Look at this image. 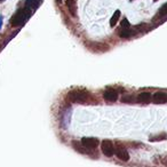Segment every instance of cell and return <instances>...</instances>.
<instances>
[{
  "instance_id": "cell-1",
  "label": "cell",
  "mask_w": 167,
  "mask_h": 167,
  "mask_svg": "<svg viewBox=\"0 0 167 167\" xmlns=\"http://www.w3.org/2000/svg\"><path fill=\"white\" fill-rule=\"evenodd\" d=\"M68 98L75 103H86L89 100V94L86 91H71L68 94Z\"/></svg>"
},
{
  "instance_id": "cell-2",
  "label": "cell",
  "mask_w": 167,
  "mask_h": 167,
  "mask_svg": "<svg viewBox=\"0 0 167 167\" xmlns=\"http://www.w3.org/2000/svg\"><path fill=\"white\" fill-rule=\"evenodd\" d=\"M28 10L29 9H20L18 12H16L15 15L10 20V24L13 27H18V25L23 24L29 18V16H30V13Z\"/></svg>"
},
{
  "instance_id": "cell-3",
  "label": "cell",
  "mask_w": 167,
  "mask_h": 167,
  "mask_svg": "<svg viewBox=\"0 0 167 167\" xmlns=\"http://www.w3.org/2000/svg\"><path fill=\"white\" fill-rule=\"evenodd\" d=\"M101 150H102V152H103V154L106 156V157H112L114 154V148L111 141H108V140L103 141L101 144Z\"/></svg>"
},
{
  "instance_id": "cell-4",
  "label": "cell",
  "mask_w": 167,
  "mask_h": 167,
  "mask_svg": "<svg viewBox=\"0 0 167 167\" xmlns=\"http://www.w3.org/2000/svg\"><path fill=\"white\" fill-rule=\"evenodd\" d=\"M81 143L86 149L95 150L98 145V141L93 137H84V139H81Z\"/></svg>"
},
{
  "instance_id": "cell-5",
  "label": "cell",
  "mask_w": 167,
  "mask_h": 167,
  "mask_svg": "<svg viewBox=\"0 0 167 167\" xmlns=\"http://www.w3.org/2000/svg\"><path fill=\"white\" fill-rule=\"evenodd\" d=\"M103 97L108 102H116L118 100V93L114 89H106V92L103 93Z\"/></svg>"
},
{
  "instance_id": "cell-6",
  "label": "cell",
  "mask_w": 167,
  "mask_h": 167,
  "mask_svg": "<svg viewBox=\"0 0 167 167\" xmlns=\"http://www.w3.org/2000/svg\"><path fill=\"white\" fill-rule=\"evenodd\" d=\"M116 156L118 157V159L123 160V161H128L129 160V154L127 152V150H125L124 148H119L116 151Z\"/></svg>"
},
{
  "instance_id": "cell-7",
  "label": "cell",
  "mask_w": 167,
  "mask_h": 167,
  "mask_svg": "<svg viewBox=\"0 0 167 167\" xmlns=\"http://www.w3.org/2000/svg\"><path fill=\"white\" fill-rule=\"evenodd\" d=\"M66 7L72 16H77V0H66Z\"/></svg>"
},
{
  "instance_id": "cell-8",
  "label": "cell",
  "mask_w": 167,
  "mask_h": 167,
  "mask_svg": "<svg viewBox=\"0 0 167 167\" xmlns=\"http://www.w3.org/2000/svg\"><path fill=\"white\" fill-rule=\"evenodd\" d=\"M154 101L156 103H165L167 101V95L164 92H157L154 95Z\"/></svg>"
},
{
  "instance_id": "cell-9",
  "label": "cell",
  "mask_w": 167,
  "mask_h": 167,
  "mask_svg": "<svg viewBox=\"0 0 167 167\" xmlns=\"http://www.w3.org/2000/svg\"><path fill=\"white\" fill-rule=\"evenodd\" d=\"M151 100V94L149 92H142L137 96V101L140 103H148Z\"/></svg>"
},
{
  "instance_id": "cell-10",
  "label": "cell",
  "mask_w": 167,
  "mask_h": 167,
  "mask_svg": "<svg viewBox=\"0 0 167 167\" xmlns=\"http://www.w3.org/2000/svg\"><path fill=\"white\" fill-rule=\"evenodd\" d=\"M119 17H120V10H116L114 14L112 15V17H111V21H110V25L111 27H114L117 22H118Z\"/></svg>"
},
{
  "instance_id": "cell-11",
  "label": "cell",
  "mask_w": 167,
  "mask_h": 167,
  "mask_svg": "<svg viewBox=\"0 0 167 167\" xmlns=\"http://www.w3.org/2000/svg\"><path fill=\"white\" fill-rule=\"evenodd\" d=\"M166 15H167V2L160 7L158 14H157V16L154 17V20H156L157 17H164V16H166Z\"/></svg>"
},
{
  "instance_id": "cell-12",
  "label": "cell",
  "mask_w": 167,
  "mask_h": 167,
  "mask_svg": "<svg viewBox=\"0 0 167 167\" xmlns=\"http://www.w3.org/2000/svg\"><path fill=\"white\" fill-rule=\"evenodd\" d=\"M133 35V31L131 30V29H121V31H120V37L121 38H129L131 35Z\"/></svg>"
},
{
  "instance_id": "cell-13",
  "label": "cell",
  "mask_w": 167,
  "mask_h": 167,
  "mask_svg": "<svg viewBox=\"0 0 167 167\" xmlns=\"http://www.w3.org/2000/svg\"><path fill=\"white\" fill-rule=\"evenodd\" d=\"M120 25H121V29H129V22L127 21V18H124Z\"/></svg>"
},
{
  "instance_id": "cell-14",
  "label": "cell",
  "mask_w": 167,
  "mask_h": 167,
  "mask_svg": "<svg viewBox=\"0 0 167 167\" xmlns=\"http://www.w3.org/2000/svg\"><path fill=\"white\" fill-rule=\"evenodd\" d=\"M165 137H166V135H165V134H163V135H160V136L151 137V139H150V141H152V142H154V141H161V140H165Z\"/></svg>"
},
{
  "instance_id": "cell-15",
  "label": "cell",
  "mask_w": 167,
  "mask_h": 167,
  "mask_svg": "<svg viewBox=\"0 0 167 167\" xmlns=\"http://www.w3.org/2000/svg\"><path fill=\"white\" fill-rule=\"evenodd\" d=\"M57 1H58V2H60V1H61V0H57Z\"/></svg>"
},
{
  "instance_id": "cell-16",
  "label": "cell",
  "mask_w": 167,
  "mask_h": 167,
  "mask_svg": "<svg viewBox=\"0 0 167 167\" xmlns=\"http://www.w3.org/2000/svg\"><path fill=\"white\" fill-rule=\"evenodd\" d=\"M154 1H156V0H154Z\"/></svg>"
}]
</instances>
